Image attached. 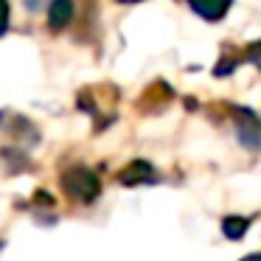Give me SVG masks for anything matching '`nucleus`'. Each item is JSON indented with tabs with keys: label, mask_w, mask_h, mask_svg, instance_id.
I'll return each instance as SVG.
<instances>
[{
	"label": "nucleus",
	"mask_w": 261,
	"mask_h": 261,
	"mask_svg": "<svg viewBox=\"0 0 261 261\" xmlns=\"http://www.w3.org/2000/svg\"><path fill=\"white\" fill-rule=\"evenodd\" d=\"M62 191L68 194L73 202H85L87 205L101 194V182H98V177L93 174L90 169L73 166V169H68L62 174Z\"/></svg>",
	"instance_id": "nucleus-1"
},
{
	"label": "nucleus",
	"mask_w": 261,
	"mask_h": 261,
	"mask_svg": "<svg viewBox=\"0 0 261 261\" xmlns=\"http://www.w3.org/2000/svg\"><path fill=\"white\" fill-rule=\"evenodd\" d=\"M236 135L244 149H261V118L250 110H239Z\"/></svg>",
	"instance_id": "nucleus-2"
},
{
	"label": "nucleus",
	"mask_w": 261,
	"mask_h": 261,
	"mask_svg": "<svg viewBox=\"0 0 261 261\" xmlns=\"http://www.w3.org/2000/svg\"><path fill=\"white\" fill-rule=\"evenodd\" d=\"M188 6H191V12L199 14L202 20L216 23V20H222L227 12H230L233 0H188Z\"/></svg>",
	"instance_id": "nucleus-3"
},
{
	"label": "nucleus",
	"mask_w": 261,
	"mask_h": 261,
	"mask_svg": "<svg viewBox=\"0 0 261 261\" xmlns=\"http://www.w3.org/2000/svg\"><path fill=\"white\" fill-rule=\"evenodd\" d=\"M152 180H154V169L146 160H132L118 174V182H124V186H143V182H152Z\"/></svg>",
	"instance_id": "nucleus-4"
},
{
	"label": "nucleus",
	"mask_w": 261,
	"mask_h": 261,
	"mask_svg": "<svg viewBox=\"0 0 261 261\" xmlns=\"http://www.w3.org/2000/svg\"><path fill=\"white\" fill-rule=\"evenodd\" d=\"M70 20H73V0H51V6H48V29L62 31L70 25Z\"/></svg>",
	"instance_id": "nucleus-5"
},
{
	"label": "nucleus",
	"mask_w": 261,
	"mask_h": 261,
	"mask_svg": "<svg viewBox=\"0 0 261 261\" xmlns=\"http://www.w3.org/2000/svg\"><path fill=\"white\" fill-rule=\"evenodd\" d=\"M247 227H250V219H244V216H227L222 222V230H225L227 239H242Z\"/></svg>",
	"instance_id": "nucleus-6"
},
{
	"label": "nucleus",
	"mask_w": 261,
	"mask_h": 261,
	"mask_svg": "<svg viewBox=\"0 0 261 261\" xmlns=\"http://www.w3.org/2000/svg\"><path fill=\"white\" fill-rule=\"evenodd\" d=\"M9 31V0H0V37Z\"/></svg>",
	"instance_id": "nucleus-7"
},
{
	"label": "nucleus",
	"mask_w": 261,
	"mask_h": 261,
	"mask_svg": "<svg viewBox=\"0 0 261 261\" xmlns=\"http://www.w3.org/2000/svg\"><path fill=\"white\" fill-rule=\"evenodd\" d=\"M247 51H250V59H253V62H255V65H258V68H261V40L255 42V45H250Z\"/></svg>",
	"instance_id": "nucleus-8"
},
{
	"label": "nucleus",
	"mask_w": 261,
	"mask_h": 261,
	"mask_svg": "<svg viewBox=\"0 0 261 261\" xmlns=\"http://www.w3.org/2000/svg\"><path fill=\"white\" fill-rule=\"evenodd\" d=\"M242 261H261V253H253V255H247V258H242Z\"/></svg>",
	"instance_id": "nucleus-9"
},
{
	"label": "nucleus",
	"mask_w": 261,
	"mask_h": 261,
	"mask_svg": "<svg viewBox=\"0 0 261 261\" xmlns=\"http://www.w3.org/2000/svg\"><path fill=\"white\" fill-rule=\"evenodd\" d=\"M118 3H126V6H132V3H141V0H118Z\"/></svg>",
	"instance_id": "nucleus-10"
},
{
	"label": "nucleus",
	"mask_w": 261,
	"mask_h": 261,
	"mask_svg": "<svg viewBox=\"0 0 261 261\" xmlns=\"http://www.w3.org/2000/svg\"><path fill=\"white\" fill-rule=\"evenodd\" d=\"M0 247H3V242H0Z\"/></svg>",
	"instance_id": "nucleus-11"
}]
</instances>
